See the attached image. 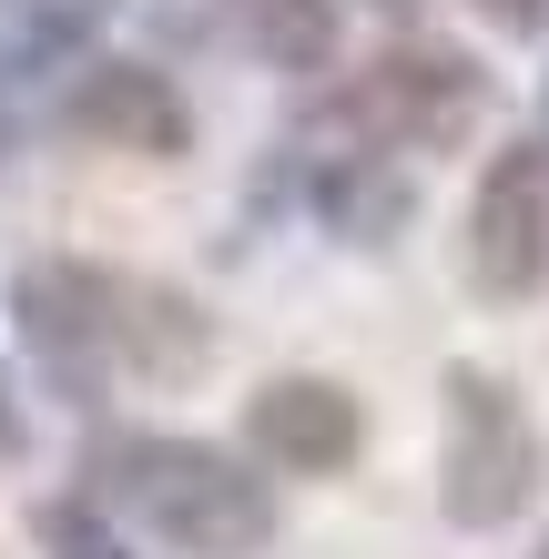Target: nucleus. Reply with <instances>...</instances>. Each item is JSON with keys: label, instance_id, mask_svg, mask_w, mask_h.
Wrapping results in <instances>:
<instances>
[{"label": "nucleus", "instance_id": "nucleus-15", "mask_svg": "<svg viewBox=\"0 0 549 559\" xmlns=\"http://www.w3.org/2000/svg\"><path fill=\"white\" fill-rule=\"evenodd\" d=\"M539 559H549V539H539Z\"/></svg>", "mask_w": 549, "mask_h": 559}, {"label": "nucleus", "instance_id": "nucleus-14", "mask_svg": "<svg viewBox=\"0 0 549 559\" xmlns=\"http://www.w3.org/2000/svg\"><path fill=\"white\" fill-rule=\"evenodd\" d=\"M21 11H31V0H0V31H11V21H21Z\"/></svg>", "mask_w": 549, "mask_h": 559}, {"label": "nucleus", "instance_id": "nucleus-10", "mask_svg": "<svg viewBox=\"0 0 549 559\" xmlns=\"http://www.w3.org/2000/svg\"><path fill=\"white\" fill-rule=\"evenodd\" d=\"M224 21H235V41L265 61V72H336V31L346 11L336 0H224Z\"/></svg>", "mask_w": 549, "mask_h": 559}, {"label": "nucleus", "instance_id": "nucleus-5", "mask_svg": "<svg viewBox=\"0 0 549 559\" xmlns=\"http://www.w3.org/2000/svg\"><path fill=\"white\" fill-rule=\"evenodd\" d=\"M468 285L489 306L549 295V133H520L489 153V174L468 193Z\"/></svg>", "mask_w": 549, "mask_h": 559}, {"label": "nucleus", "instance_id": "nucleus-4", "mask_svg": "<svg viewBox=\"0 0 549 559\" xmlns=\"http://www.w3.org/2000/svg\"><path fill=\"white\" fill-rule=\"evenodd\" d=\"M122 295H133V275L82 265V254H41V265H21L11 325H21L31 367L51 377V397L103 407L112 386H122Z\"/></svg>", "mask_w": 549, "mask_h": 559}, {"label": "nucleus", "instance_id": "nucleus-1", "mask_svg": "<svg viewBox=\"0 0 549 559\" xmlns=\"http://www.w3.org/2000/svg\"><path fill=\"white\" fill-rule=\"evenodd\" d=\"M92 478H103V499L174 559H265L275 530H285L275 478L254 468L244 448H214V438L133 427V438H103Z\"/></svg>", "mask_w": 549, "mask_h": 559}, {"label": "nucleus", "instance_id": "nucleus-12", "mask_svg": "<svg viewBox=\"0 0 549 559\" xmlns=\"http://www.w3.org/2000/svg\"><path fill=\"white\" fill-rule=\"evenodd\" d=\"M478 21H499V31H539V21H549V0H478Z\"/></svg>", "mask_w": 549, "mask_h": 559}, {"label": "nucleus", "instance_id": "nucleus-6", "mask_svg": "<svg viewBox=\"0 0 549 559\" xmlns=\"http://www.w3.org/2000/svg\"><path fill=\"white\" fill-rule=\"evenodd\" d=\"M244 457L265 478H346L367 457V407L346 377H265L244 397Z\"/></svg>", "mask_w": 549, "mask_h": 559}, {"label": "nucleus", "instance_id": "nucleus-2", "mask_svg": "<svg viewBox=\"0 0 549 559\" xmlns=\"http://www.w3.org/2000/svg\"><path fill=\"white\" fill-rule=\"evenodd\" d=\"M478 112H489V72L447 41H397V51H377L367 72H346L326 92L336 153H386V163L468 143Z\"/></svg>", "mask_w": 549, "mask_h": 559}, {"label": "nucleus", "instance_id": "nucleus-8", "mask_svg": "<svg viewBox=\"0 0 549 559\" xmlns=\"http://www.w3.org/2000/svg\"><path fill=\"white\" fill-rule=\"evenodd\" d=\"M407 214H417L407 163H386V153H326V163H315V224H326V235L386 245Z\"/></svg>", "mask_w": 549, "mask_h": 559}, {"label": "nucleus", "instance_id": "nucleus-13", "mask_svg": "<svg viewBox=\"0 0 549 559\" xmlns=\"http://www.w3.org/2000/svg\"><path fill=\"white\" fill-rule=\"evenodd\" d=\"M21 448H31V417L11 407V377H0V457H21Z\"/></svg>", "mask_w": 549, "mask_h": 559}, {"label": "nucleus", "instance_id": "nucleus-7", "mask_svg": "<svg viewBox=\"0 0 549 559\" xmlns=\"http://www.w3.org/2000/svg\"><path fill=\"white\" fill-rule=\"evenodd\" d=\"M61 122L103 153H143V163H183L193 153V103L174 72L153 61H82L61 82Z\"/></svg>", "mask_w": 549, "mask_h": 559}, {"label": "nucleus", "instance_id": "nucleus-9", "mask_svg": "<svg viewBox=\"0 0 549 559\" xmlns=\"http://www.w3.org/2000/svg\"><path fill=\"white\" fill-rule=\"evenodd\" d=\"M204 356H214V325L193 316V295H174V285H133L122 295V377L183 386V377H204Z\"/></svg>", "mask_w": 549, "mask_h": 559}, {"label": "nucleus", "instance_id": "nucleus-11", "mask_svg": "<svg viewBox=\"0 0 549 559\" xmlns=\"http://www.w3.org/2000/svg\"><path fill=\"white\" fill-rule=\"evenodd\" d=\"M31 530H41V549H51V559H133V549H122V530H112L92 499H51Z\"/></svg>", "mask_w": 549, "mask_h": 559}, {"label": "nucleus", "instance_id": "nucleus-3", "mask_svg": "<svg viewBox=\"0 0 549 559\" xmlns=\"http://www.w3.org/2000/svg\"><path fill=\"white\" fill-rule=\"evenodd\" d=\"M539 427L520 407V386L489 367H447V448H438V509L447 530H509L539 499Z\"/></svg>", "mask_w": 549, "mask_h": 559}]
</instances>
